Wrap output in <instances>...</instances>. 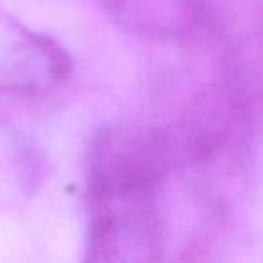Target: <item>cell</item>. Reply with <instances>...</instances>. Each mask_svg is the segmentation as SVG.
Segmentation results:
<instances>
[{
    "mask_svg": "<svg viewBox=\"0 0 263 263\" xmlns=\"http://www.w3.org/2000/svg\"><path fill=\"white\" fill-rule=\"evenodd\" d=\"M164 186L121 177H87L88 261L144 263L164 258Z\"/></svg>",
    "mask_w": 263,
    "mask_h": 263,
    "instance_id": "cell-1",
    "label": "cell"
},
{
    "mask_svg": "<svg viewBox=\"0 0 263 263\" xmlns=\"http://www.w3.org/2000/svg\"><path fill=\"white\" fill-rule=\"evenodd\" d=\"M70 72L72 60L54 38L31 29L0 6V96L45 94Z\"/></svg>",
    "mask_w": 263,
    "mask_h": 263,
    "instance_id": "cell-3",
    "label": "cell"
},
{
    "mask_svg": "<svg viewBox=\"0 0 263 263\" xmlns=\"http://www.w3.org/2000/svg\"><path fill=\"white\" fill-rule=\"evenodd\" d=\"M121 29L164 42L205 40L223 45L259 31L252 0H94Z\"/></svg>",
    "mask_w": 263,
    "mask_h": 263,
    "instance_id": "cell-2",
    "label": "cell"
}]
</instances>
